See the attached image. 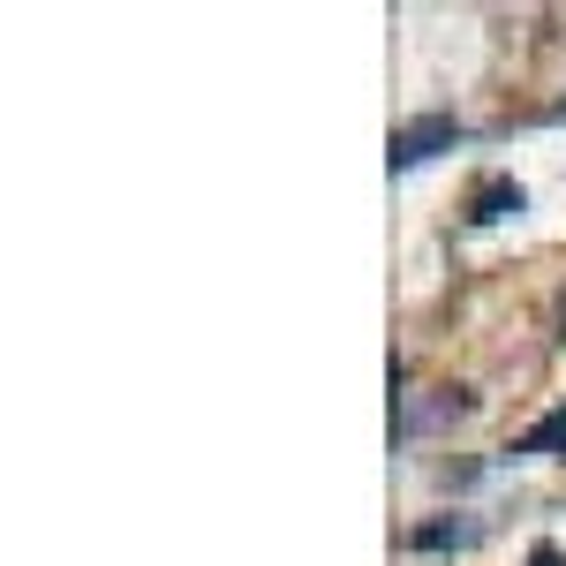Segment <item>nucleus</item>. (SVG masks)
I'll use <instances>...</instances> for the list:
<instances>
[{
    "mask_svg": "<svg viewBox=\"0 0 566 566\" xmlns=\"http://www.w3.org/2000/svg\"><path fill=\"white\" fill-rule=\"evenodd\" d=\"M461 144V122L453 114H423V122H408V129H392V175H408V167H423V159H438V151H453Z\"/></svg>",
    "mask_w": 566,
    "mask_h": 566,
    "instance_id": "f257e3e1",
    "label": "nucleus"
},
{
    "mask_svg": "<svg viewBox=\"0 0 566 566\" xmlns=\"http://www.w3.org/2000/svg\"><path fill=\"white\" fill-rule=\"evenodd\" d=\"M514 212H528V189L514 175L476 181V197H469V227H499V219H514Z\"/></svg>",
    "mask_w": 566,
    "mask_h": 566,
    "instance_id": "f03ea898",
    "label": "nucleus"
},
{
    "mask_svg": "<svg viewBox=\"0 0 566 566\" xmlns=\"http://www.w3.org/2000/svg\"><path fill=\"white\" fill-rule=\"evenodd\" d=\"M461 544H476V522H461V514L416 528V552H461Z\"/></svg>",
    "mask_w": 566,
    "mask_h": 566,
    "instance_id": "7ed1b4c3",
    "label": "nucleus"
},
{
    "mask_svg": "<svg viewBox=\"0 0 566 566\" xmlns=\"http://www.w3.org/2000/svg\"><path fill=\"white\" fill-rule=\"evenodd\" d=\"M559 446H566V416H544V423L514 446V461H544V453H559Z\"/></svg>",
    "mask_w": 566,
    "mask_h": 566,
    "instance_id": "20e7f679",
    "label": "nucleus"
},
{
    "mask_svg": "<svg viewBox=\"0 0 566 566\" xmlns=\"http://www.w3.org/2000/svg\"><path fill=\"white\" fill-rule=\"evenodd\" d=\"M453 416H469V392H438L431 408H423V416H408V423H400V431H438V423H453Z\"/></svg>",
    "mask_w": 566,
    "mask_h": 566,
    "instance_id": "39448f33",
    "label": "nucleus"
},
{
    "mask_svg": "<svg viewBox=\"0 0 566 566\" xmlns=\"http://www.w3.org/2000/svg\"><path fill=\"white\" fill-rule=\"evenodd\" d=\"M528 566H566V559H559V544H536V552H528Z\"/></svg>",
    "mask_w": 566,
    "mask_h": 566,
    "instance_id": "423d86ee",
    "label": "nucleus"
}]
</instances>
